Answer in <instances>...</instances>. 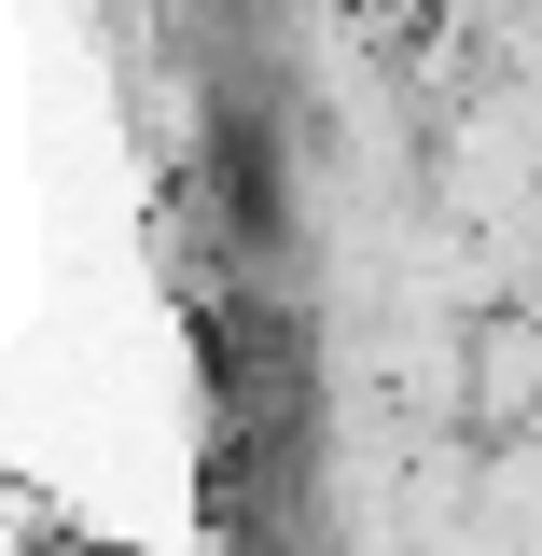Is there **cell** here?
<instances>
[{"label":"cell","mask_w":542,"mask_h":556,"mask_svg":"<svg viewBox=\"0 0 542 556\" xmlns=\"http://www.w3.org/2000/svg\"><path fill=\"white\" fill-rule=\"evenodd\" d=\"M487 417H542V334H487Z\"/></svg>","instance_id":"cell-1"}]
</instances>
